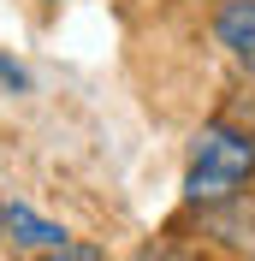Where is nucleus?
<instances>
[{"mask_svg": "<svg viewBox=\"0 0 255 261\" xmlns=\"http://www.w3.org/2000/svg\"><path fill=\"white\" fill-rule=\"evenodd\" d=\"M255 178V137L238 125H202L190 143V166H184V196L196 208H214V202H232L243 184Z\"/></svg>", "mask_w": 255, "mask_h": 261, "instance_id": "f257e3e1", "label": "nucleus"}, {"mask_svg": "<svg viewBox=\"0 0 255 261\" xmlns=\"http://www.w3.org/2000/svg\"><path fill=\"white\" fill-rule=\"evenodd\" d=\"M214 36H220V48L255 77V0H225L220 12H214Z\"/></svg>", "mask_w": 255, "mask_h": 261, "instance_id": "f03ea898", "label": "nucleus"}, {"mask_svg": "<svg viewBox=\"0 0 255 261\" xmlns=\"http://www.w3.org/2000/svg\"><path fill=\"white\" fill-rule=\"evenodd\" d=\"M6 238H12L18 249H30V255H42V249L65 244V226L42 220V214H36V208H24V202H6Z\"/></svg>", "mask_w": 255, "mask_h": 261, "instance_id": "7ed1b4c3", "label": "nucleus"}, {"mask_svg": "<svg viewBox=\"0 0 255 261\" xmlns=\"http://www.w3.org/2000/svg\"><path fill=\"white\" fill-rule=\"evenodd\" d=\"M36 261H107L95 244H83V238H65V244H54V249H42Z\"/></svg>", "mask_w": 255, "mask_h": 261, "instance_id": "20e7f679", "label": "nucleus"}, {"mask_svg": "<svg viewBox=\"0 0 255 261\" xmlns=\"http://www.w3.org/2000/svg\"><path fill=\"white\" fill-rule=\"evenodd\" d=\"M0 89H12V95H24V89H30V71H24L18 60H6V54H0Z\"/></svg>", "mask_w": 255, "mask_h": 261, "instance_id": "39448f33", "label": "nucleus"}, {"mask_svg": "<svg viewBox=\"0 0 255 261\" xmlns=\"http://www.w3.org/2000/svg\"><path fill=\"white\" fill-rule=\"evenodd\" d=\"M0 244H6V202H0Z\"/></svg>", "mask_w": 255, "mask_h": 261, "instance_id": "423d86ee", "label": "nucleus"}]
</instances>
